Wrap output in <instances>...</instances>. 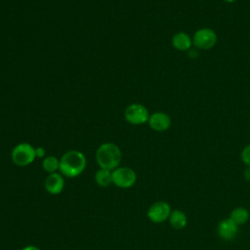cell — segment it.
<instances>
[{
  "instance_id": "2",
  "label": "cell",
  "mask_w": 250,
  "mask_h": 250,
  "mask_svg": "<svg viewBox=\"0 0 250 250\" xmlns=\"http://www.w3.org/2000/svg\"><path fill=\"white\" fill-rule=\"evenodd\" d=\"M121 158V150L113 143H104L101 145L96 151V161L100 168L109 171L119 167Z\"/></svg>"
},
{
  "instance_id": "10",
  "label": "cell",
  "mask_w": 250,
  "mask_h": 250,
  "mask_svg": "<svg viewBox=\"0 0 250 250\" xmlns=\"http://www.w3.org/2000/svg\"><path fill=\"white\" fill-rule=\"evenodd\" d=\"M219 237L225 241H230L235 238L238 233V227L233 224L229 218L222 220L217 227Z\"/></svg>"
},
{
  "instance_id": "4",
  "label": "cell",
  "mask_w": 250,
  "mask_h": 250,
  "mask_svg": "<svg viewBox=\"0 0 250 250\" xmlns=\"http://www.w3.org/2000/svg\"><path fill=\"white\" fill-rule=\"evenodd\" d=\"M217 41V33L209 27H201L197 29L192 36V45L198 50H210L216 45Z\"/></svg>"
},
{
  "instance_id": "6",
  "label": "cell",
  "mask_w": 250,
  "mask_h": 250,
  "mask_svg": "<svg viewBox=\"0 0 250 250\" xmlns=\"http://www.w3.org/2000/svg\"><path fill=\"white\" fill-rule=\"evenodd\" d=\"M172 212L171 206L166 201H156L152 203L146 212L148 220L154 224H161L166 222Z\"/></svg>"
},
{
  "instance_id": "5",
  "label": "cell",
  "mask_w": 250,
  "mask_h": 250,
  "mask_svg": "<svg viewBox=\"0 0 250 250\" xmlns=\"http://www.w3.org/2000/svg\"><path fill=\"white\" fill-rule=\"evenodd\" d=\"M112 184L119 188H130L137 182L136 172L129 167H117L111 171Z\"/></svg>"
},
{
  "instance_id": "19",
  "label": "cell",
  "mask_w": 250,
  "mask_h": 250,
  "mask_svg": "<svg viewBox=\"0 0 250 250\" xmlns=\"http://www.w3.org/2000/svg\"><path fill=\"white\" fill-rule=\"evenodd\" d=\"M21 250H41V249L38 248L37 246H34V245H28V246L23 247Z\"/></svg>"
},
{
  "instance_id": "20",
  "label": "cell",
  "mask_w": 250,
  "mask_h": 250,
  "mask_svg": "<svg viewBox=\"0 0 250 250\" xmlns=\"http://www.w3.org/2000/svg\"><path fill=\"white\" fill-rule=\"evenodd\" d=\"M226 3H233V2H235L236 0H224Z\"/></svg>"
},
{
  "instance_id": "16",
  "label": "cell",
  "mask_w": 250,
  "mask_h": 250,
  "mask_svg": "<svg viewBox=\"0 0 250 250\" xmlns=\"http://www.w3.org/2000/svg\"><path fill=\"white\" fill-rule=\"evenodd\" d=\"M242 162L246 166H250V145H247L243 147L241 154H240Z\"/></svg>"
},
{
  "instance_id": "11",
  "label": "cell",
  "mask_w": 250,
  "mask_h": 250,
  "mask_svg": "<svg viewBox=\"0 0 250 250\" xmlns=\"http://www.w3.org/2000/svg\"><path fill=\"white\" fill-rule=\"evenodd\" d=\"M172 45L176 50L185 52L190 49L192 45V38H190V36L188 33L180 31L173 35Z\"/></svg>"
},
{
  "instance_id": "17",
  "label": "cell",
  "mask_w": 250,
  "mask_h": 250,
  "mask_svg": "<svg viewBox=\"0 0 250 250\" xmlns=\"http://www.w3.org/2000/svg\"><path fill=\"white\" fill-rule=\"evenodd\" d=\"M45 153H46V151H45V149L42 146H38V147L35 148V155H36V157L42 158V157L45 156Z\"/></svg>"
},
{
  "instance_id": "3",
  "label": "cell",
  "mask_w": 250,
  "mask_h": 250,
  "mask_svg": "<svg viewBox=\"0 0 250 250\" xmlns=\"http://www.w3.org/2000/svg\"><path fill=\"white\" fill-rule=\"evenodd\" d=\"M12 161L14 164L20 167H24L31 164L36 155H35V148L27 143H21L17 145L11 153Z\"/></svg>"
},
{
  "instance_id": "18",
  "label": "cell",
  "mask_w": 250,
  "mask_h": 250,
  "mask_svg": "<svg viewBox=\"0 0 250 250\" xmlns=\"http://www.w3.org/2000/svg\"><path fill=\"white\" fill-rule=\"evenodd\" d=\"M243 177L247 182H250V166H247L243 172Z\"/></svg>"
},
{
  "instance_id": "1",
  "label": "cell",
  "mask_w": 250,
  "mask_h": 250,
  "mask_svg": "<svg viewBox=\"0 0 250 250\" xmlns=\"http://www.w3.org/2000/svg\"><path fill=\"white\" fill-rule=\"evenodd\" d=\"M86 168V157L79 150H68L60 159V172L67 178L78 177Z\"/></svg>"
},
{
  "instance_id": "14",
  "label": "cell",
  "mask_w": 250,
  "mask_h": 250,
  "mask_svg": "<svg viewBox=\"0 0 250 250\" xmlns=\"http://www.w3.org/2000/svg\"><path fill=\"white\" fill-rule=\"evenodd\" d=\"M95 182L101 188H106L112 184L111 171L100 168L95 173Z\"/></svg>"
},
{
  "instance_id": "7",
  "label": "cell",
  "mask_w": 250,
  "mask_h": 250,
  "mask_svg": "<svg viewBox=\"0 0 250 250\" xmlns=\"http://www.w3.org/2000/svg\"><path fill=\"white\" fill-rule=\"evenodd\" d=\"M125 119L134 125H141L148 121L149 114L147 108L141 104H132L126 107Z\"/></svg>"
},
{
  "instance_id": "8",
  "label": "cell",
  "mask_w": 250,
  "mask_h": 250,
  "mask_svg": "<svg viewBox=\"0 0 250 250\" xmlns=\"http://www.w3.org/2000/svg\"><path fill=\"white\" fill-rule=\"evenodd\" d=\"M147 122L149 124V127L156 132L167 131L172 124L170 115L163 111H156L149 115Z\"/></svg>"
},
{
  "instance_id": "9",
  "label": "cell",
  "mask_w": 250,
  "mask_h": 250,
  "mask_svg": "<svg viewBox=\"0 0 250 250\" xmlns=\"http://www.w3.org/2000/svg\"><path fill=\"white\" fill-rule=\"evenodd\" d=\"M46 191L52 195L60 194L64 188V179L61 173H52L47 176L44 182Z\"/></svg>"
},
{
  "instance_id": "15",
  "label": "cell",
  "mask_w": 250,
  "mask_h": 250,
  "mask_svg": "<svg viewBox=\"0 0 250 250\" xmlns=\"http://www.w3.org/2000/svg\"><path fill=\"white\" fill-rule=\"evenodd\" d=\"M42 168L49 174L56 173L58 170H60V160L53 155L46 156L43 159Z\"/></svg>"
},
{
  "instance_id": "13",
  "label": "cell",
  "mask_w": 250,
  "mask_h": 250,
  "mask_svg": "<svg viewBox=\"0 0 250 250\" xmlns=\"http://www.w3.org/2000/svg\"><path fill=\"white\" fill-rule=\"evenodd\" d=\"M249 218H250V213L248 209H246L245 207H236L232 209L229 217V219L237 227L247 223Z\"/></svg>"
},
{
  "instance_id": "12",
  "label": "cell",
  "mask_w": 250,
  "mask_h": 250,
  "mask_svg": "<svg viewBox=\"0 0 250 250\" xmlns=\"http://www.w3.org/2000/svg\"><path fill=\"white\" fill-rule=\"evenodd\" d=\"M168 221L173 229H183L188 225V216L182 210L175 209L172 210Z\"/></svg>"
}]
</instances>
